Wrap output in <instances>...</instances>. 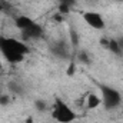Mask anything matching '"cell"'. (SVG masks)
I'll use <instances>...</instances> for the list:
<instances>
[{
    "label": "cell",
    "mask_w": 123,
    "mask_h": 123,
    "mask_svg": "<svg viewBox=\"0 0 123 123\" xmlns=\"http://www.w3.org/2000/svg\"><path fill=\"white\" fill-rule=\"evenodd\" d=\"M34 106H36V109H37V110L44 112V110H46V107H47V103H46L44 100L39 99V100H36V102H34Z\"/></svg>",
    "instance_id": "obj_14"
},
{
    "label": "cell",
    "mask_w": 123,
    "mask_h": 123,
    "mask_svg": "<svg viewBox=\"0 0 123 123\" xmlns=\"http://www.w3.org/2000/svg\"><path fill=\"white\" fill-rule=\"evenodd\" d=\"M116 1H120V3H123V0H116Z\"/></svg>",
    "instance_id": "obj_21"
},
{
    "label": "cell",
    "mask_w": 123,
    "mask_h": 123,
    "mask_svg": "<svg viewBox=\"0 0 123 123\" xmlns=\"http://www.w3.org/2000/svg\"><path fill=\"white\" fill-rule=\"evenodd\" d=\"M9 89L13 93H16V94H22V93H23V89L20 87V85H19V83H14V82L9 83Z\"/></svg>",
    "instance_id": "obj_13"
},
{
    "label": "cell",
    "mask_w": 123,
    "mask_h": 123,
    "mask_svg": "<svg viewBox=\"0 0 123 123\" xmlns=\"http://www.w3.org/2000/svg\"><path fill=\"white\" fill-rule=\"evenodd\" d=\"M77 62L85 63V64H90L92 63V59H90V56H89V53L86 50H80L77 53Z\"/></svg>",
    "instance_id": "obj_12"
},
{
    "label": "cell",
    "mask_w": 123,
    "mask_h": 123,
    "mask_svg": "<svg viewBox=\"0 0 123 123\" xmlns=\"http://www.w3.org/2000/svg\"><path fill=\"white\" fill-rule=\"evenodd\" d=\"M99 89H100L102 103L106 109L112 110L122 105V94L119 90H116L115 87H112L109 85H103V83H99Z\"/></svg>",
    "instance_id": "obj_3"
},
{
    "label": "cell",
    "mask_w": 123,
    "mask_h": 123,
    "mask_svg": "<svg viewBox=\"0 0 123 123\" xmlns=\"http://www.w3.org/2000/svg\"><path fill=\"white\" fill-rule=\"evenodd\" d=\"M83 20L96 30H102L105 29V20L103 16L97 12H85L83 13Z\"/></svg>",
    "instance_id": "obj_5"
},
{
    "label": "cell",
    "mask_w": 123,
    "mask_h": 123,
    "mask_svg": "<svg viewBox=\"0 0 123 123\" xmlns=\"http://www.w3.org/2000/svg\"><path fill=\"white\" fill-rule=\"evenodd\" d=\"M100 103H102L100 96H96L94 93H89V94H87V99H86V106H87V109H96V107H99Z\"/></svg>",
    "instance_id": "obj_9"
},
{
    "label": "cell",
    "mask_w": 123,
    "mask_h": 123,
    "mask_svg": "<svg viewBox=\"0 0 123 123\" xmlns=\"http://www.w3.org/2000/svg\"><path fill=\"white\" fill-rule=\"evenodd\" d=\"M20 33H22V39L23 40H36V39H40L43 36V27L34 22L30 27L22 30Z\"/></svg>",
    "instance_id": "obj_6"
},
{
    "label": "cell",
    "mask_w": 123,
    "mask_h": 123,
    "mask_svg": "<svg viewBox=\"0 0 123 123\" xmlns=\"http://www.w3.org/2000/svg\"><path fill=\"white\" fill-rule=\"evenodd\" d=\"M69 37H70V44L73 46V49H77L79 47V34H77L76 29H73V27L69 29Z\"/></svg>",
    "instance_id": "obj_11"
},
{
    "label": "cell",
    "mask_w": 123,
    "mask_h": 123,
    "mask_svg": "<svg viewBox=\"0 0 123 123\" xmlns=\"http://www.w3.org/2000/svg\"><path fill=\"white\" fill-rule=\"evenodd\" d=\"M117 42H119V46H120V50H122V53H123V37H120V39H117Z\"/></svg>",
    "instance_id": "obj_17"
},
{
    "label": "cell",
    "mask_w": 123,
    "mask_h": 123,
    "mask_svg": "<svg viewBox=\"0 0 123 123\" xmlns=\"http://www.w3.org/2000/svg\"><path fill=\"white\" fill-rule=\"evenodd\" d=\"M33 23H34V20L30 19L29 16H16L14 17V25H16V27L20 31L27 29V27H30Z\"/></svg>",
    "instance_id": "obj_8"
},
{
    "label": "cell",
    "mask_w": 123,
    "mask_h": 123,
    "mask_svg": "<svg viewBox=\"0 0 123 123\" xmlns=\"http://www.w3.org/2000/svg\"><path fill=\"white\" fill-rule=\"evenodd\" d=\"M49 50L50 53L62 60H67L70 59V49H69V44L64 42V40H59V42H53L50 46H49Z\"/></svg>",
    "instance_id": "obj_4"
},
{
    "label": "cell",
    "mask_w": 123,
    "mask_h": 123,
    "mask_svg": "<svg viewBox=\"0 0 123 123\" xmlns=\"http://www.w3.org/2000/svg\"><path fill=\"white\" fill-rule=\"evenodd\" d=\"M3 42H4V37L0 36V49H1V46H3Z\"/></svg>",
    "instance_id": "obj_19"
},
{
    "label": "cell",
    "mask_w": 123,
    "mask_h": 123,
    "mask_svg": "<svg viewBox=\"0 0 123 123\" xmlns=\"http://www.w3.org/2000/svg\"><path fill=\"white\" fill-rule=\"evenodd\" d=\"M0 52L9 63L14 64V63H20L25 60L26 55L29 53V47H27V44H25L20 40L4 37V42H3Z\"/></svg>",
    "instance_id": "obj_1"
},
{
    "label": "cell",
    "mask_w": 123,
    "mask_h": 123,
    "mask_svg": "<svg viewBox=\"0 0 123 123\" xmlns=\"http://www.w3.org/2000/svg\"><path fill=\"white\" fill-rule=\"evenodd\" d=\"M25 123H34V120H33V117H31V116H29V117L25 120Z\"/></svg>",
    "instance_id": "obj_18"
},
{
    "label": "cell",
    "mask_w": 123,
    "mask_h": 123,
    "mask_svg": "<svg viewBox=\"0 0 123 123\" xmlns=\"http://www.w3.org/2000/svg\"><path fill=\"white\" fill-rule=\"evenodd\" d=\"M1 67H3V64H1V62H0V70H1Z\"/></svg>",
    "instance_id": "obj_20"
},
{
    "label": "cell",
    "mask_w": 123,
    "mask_h": 123,
    "mask_svg": "<svg viewBox=\"0 0 123 123\" xmlns=\"http://www.w3.org/2000/svg\"><path fill=\"white\" fill-rule=\"evenodd\" d=\"M74 72H76V62H70V63H69V67H67V70H66V73H67V76H73Z\"/></svg>",
    "instance_id": "obj_15"
},
{
    "label": "cell",
    "mask_w": 123,
    "mask_h": 123,
    "mask_svg": "<svg viewBox=\"0 0 123 123\" xmlns=\"http://www.w3.org/2000/svg\"><path fill=\"white\" fill-rule=\"evenodd\" d=\"M52 116L59 123H72L76 119V113L73 112V109H70V106L64 100H62L60 97H56L53 102Z\"/></svg>",
    "instance_id": "obj_2"
},
{
    "label": "cell",
    "mask_w": 123,
    "mask_h": 123,
    "mask_svg": "<svg viewBox=\"0 0 123 123\" xmlns=\"http://www.w3.org/2000/svg\"><path fill=\"white\" fill-rule=\"evenodd\" d=\"M100 44L106 49V50H109V52H112L113 55H117V56H122V50H120V46H119V42H117V39H107V37H102L100 39Z\"/></svg>",
    "instance_id": "obj_7"
},
{
    "label": "cell",
    "mask_w": 123,
    "mask_h": 123,
    "mask_svg": "<svg viewBox=\"0 0 123 123\" xmlns=\"http://www.w3.org/2000/svg\"><path fill=\"white\" fill-rule=\"evenodd\" d=\"M9 103V96H0V105H7Z\"/></svg>",
    "instance_id": "obj_16"
},
{
    "label": "cell",
    "mask_w": 123,
    "mask_h": 123,
    "mask_svg": "<svg viewBox=\"0 0 123 123\" xmlns=\"http://www.w3.org/2000/svg\"><path fill=\"white\" fill-rule=\"evenodd\" d=\"M0 13L6 14V16H12L14 14V7L12 3H9L7 0H0Z\"/></svg>",
    "instance_id": "obj_10"
}]
</instances>
